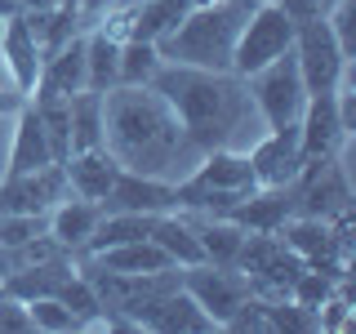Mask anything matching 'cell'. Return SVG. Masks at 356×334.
<instances>
[{
	"instance_id": "24",
	"label": "cell",
	"mask_w": 356,
	"mask_h": 334,
	"mask_svg": "<svg viewBox=\"0 0 356 334\" xmlns=\"http://www.w3.org/2000/svg\"><path fill=\"white\" fill-rule=\"evenodd\" d=\"M67 125H72V152L103 148V94L81 89L67 98Z\"/></svg>"
},
{
	"instance_id": "27",
	"label": "cell",
	"mask_w": 356,
	"mask_h": 334,
	"mask_svg": "<svg viewBox=\"0 0 356 334\" xmlns=\"http://www.w3.org/2000/svg\"><path fill=\"white\" fill-rule=\"evenodd\" d=\"M325 22H330L334 40H339L343 58H356V0H334Z\"/></svg>"
},
{
	"instance_id": "6",
	"label": "cell",
	"mask_w": 356,
	"mask_h": 334,
	"mask_svg": "<svg viewBox=\"0 0 356 334\" xmlns=\"http://www.w3.org/2000/svg\"><path fill=\"white\" fill-rule=\"evenodd\" d=\"M294 63H298V76H303L307 94H334L343 72L352 67V58H343L325 18L294 22Z\"/></svg>"
},
{
	"instance_id": "21",
	"label": "cell",
	"mask_w": 356,
	"mask_h": 334,
	"mask_svg": "<svg viewBox=\"0 0 356 334\" xmlns=\"http://www.w3.org/2000/svg\"><path fill=\"white\" fill-rule=\"evenodd\" d=\"M76 259H89L94 267H107V272H170L174 267V259L152 237L111 245V250H98V254H76Z\"/></svg>"
},
{
	"instance_id": "20",
	"label": "cell",
	"mask_w": 356,
	"mask_h": 334,
	"mask_svg": "<svg viewBox=\"0 0 356 334\" xmlns=\"http://www.w3.org/2000/svg\"><path fill=\"white\" fill-rule=\"evenodd\" d=\"M98 218H103V205H98V200L67 196L49 209V237L58 241L67 254H81V245L89 241V232L98 228Z\"/></svg>"
},
{
	"instance_id": "1",
	"label": "cell",
	"mask_w": 356,
	"mask_h": 334,
	"mask_svg": "<svg viewBox=\"0 0 356 334\" xmlns=\"http://www.w3.org/2000/svg\"><path fill=\"white\" fill-rule=\"evenodd\" d=\"M103 148L120 170L178 183L196 170L205 152L187 138L170 98L152 85H111L103 94Z\"/></svg>"
},
{
	"instance_id": "9",
	"label": "cell",
	"mask_w": 356,
	"mask_h": 334,
	"mask_svg": "<svg viewBox=\"0 0 356 334\" xmlns=\"http://www.w3.org/2000/svg\"><path fill=\"white\" fill-rule=\"evenodd\" d=\"M72 196L63 165H44L31 174H5L0 183V214H49L58 200Z\"/></svg>"
},
{
	"instance_id": "11",
	"label": "cell",
	"mask_w": 356,
	"mask_h": 334,
	"mask_svg": "<svg viewBox=\"0 0 356 334\" xmlns=\"http://www.w3.org/2000/svg\"><path fill=\"white\" fill-rule=\"evenodd\" d=\"M352 134L343 129L339 98L334 94H307L303 116H298V152L303 161H321V156H343Z\"/></svg>"
},
{
	"instance_id": "25",
	"label": "cell",
	"mask_w": 356,
	"mask_h": 334,
	"mask_svg": "<svg viewBox=\"0 0 356 334\" xmlns=\"http://www.w3.org/2000/svg\"><path fill=\"white\" fill-rule=\"evenodd\" d=\"M161 72V49L147 40H120V81L116 85H152Z\"/></svg>"
},
{
	"instance_id": "31",
	"label": "cell",
	"mask_w": 356,
	"mask_h": 334,
	"mask_svg": "<svg viewBox=\"0 0 356 334\" xmlns=\"http://www.w3.org/2000/svg\"><path fill=\"white\" fill-rule=\"evenodd\" d=\"M18 107H22V94H18V89H0V116H14Z\"/></svg>"
},
{
	"instance_id": "10",
	"label": "cell",
	"mask_w": 356,
	"mask_h": 334,
	"mask_svg": "<svg viewBox=\"0 0 356 334\" xmlns=\"http://www.w3.org/2000/svg\"><path fill=\"white\" fill-rule=\"evenodd\" d=\"M250 156V170L259 187H285L294 183L298 170H303V152H298V125L285 129H263L259 138L245 148Z\"/></svg>"
},
{
	"instance_id": "4",
	"label": "cell",
	"mask_w": 356,
	"mask_h": 334,
	"mask_svg": "<svg viewBox=\"0 0 356 334\" xmlns=\"http://www.w3.org/2000/svg\"><path fill=\"white\" fill-rule=\"evenodd\" d=\"M245 85H250V98H254V107H259V116H263V129L298 125L303 103H307V85H303V76H298L294 49H285L281 58H272L254 76H245Z\"/></svg>"
},
{
	"instance_id": "2",
	"label": "cell",
	"mask_w": 356,
	"mask_h": 334,
	"mask_svg": "<svg viewBox=\"0 0 356 334\" xmlns=\"http://www.w3.org/2000/svg\"><path fill=\"white\" fill-rule=\"evenodd\" d=\"M152 89L170 98V107L178 111L187 138L200 152H214V148L245 152V138L254 143L263 134V116L250 98V85L236 72L161 63V72L152 76Z\"/></svg>"
},
{
	"instance_id": "33",
	"label": "cell",
	"mask_w": 356,
	"mask_h": 334,
	"mask_svg": "<svg viewBox=\"0 0 356 334\" xmlns=\"http://www.w3.org/2000/svg\"><path fill=\"white\" fill-rule=\"evenodd\" d=\"M196 5H214V0H196Z\"/></svg>"
},
{
	"instance_id": "7",
	"label": "cell",
	"mask_w": 356,
	"mask_h": 334,
	"mask_svg": "<svg viewBox=\"0 0 356 334\" xmlns=\"http://www.w3.org/2000/svg\"><path fill=\"white\" fill-rule=\"evenodd\" d=\"M352 209V183L343 156H321V161H303L294 178V214L307 218H339Z\"/></svg>"
},
{
	"instance_id": "22",
	"label": "cell",
	"mask_w": 356,
	"mask_h": 334,
	"mask_svg": "<svg viewBox=\"0 0 356 334\" xmlns=\"http://www.w3.org/2000/svg\"><path fill=\"white\" fill-rule=\"evenodd\" d=\"M152 241L174 259V267L205 263V254H200V241H196V232H192V223H187L183 209H165V214L156 218V228H152Z\"/></svg>"
},
{
	"instance_id": "29",
	"label": "cell",
	"mask_w": 356,
	"mask_h": 334,
	"mask_svg": "<svg viewBox=\"0 0 356 334\" xmlns=\"http://www.w3.org/2000/svg\"><path fill=\"white\" fill-rule=\"evenodd\" d=\"M294 22H307V18H325V5L321 0H276Z\"/></svg>"
},
{
	"instance_id": "32",
	"label": "cell",
	"mask_w": 356,
	"mask_h": 334,
	"mask_svg": "<svg viewBox=\"0 0 356 334\" xmlns=\"http://www.w3.org/2000/svg\"><path fill=\"white\" fill-rule=\"evenodd\" d=\"M321 5H325V14H330V5H334V0H321Z\"/></svg>"
},
{
	"instance_id": "14",
	"label": "cell",
	"mask_w": 356,
	"mask_h": 334,
	"mask_svg": "<svg viewBox=\"0 0 356 334\" xmlns=\"http://www.w3.org/2000/svg\"><path fill=\"white\" fill-rule=\"evenodd\" d=\"M0 58H5L9 76H14V89L22 98H31L36 89V76H40V45H36V31H31L27 14H14L5 18V36H0Z\"/></svg>"
},
{
	"instance_id": "8",
	"label": "cell",
	"mask_w": 356,
	"mask_h": 334,
	"mask_svg": "<svg viewBox=\"0 0 356 334\" xmlns=\"http://www.w3.org/2000/svg\"><path fill=\"white\" fill-rule=\"evenodd\" d=\"M178 281H183L187 294H192L196 303L218 321V330L227 326L232 312H236L245 299H250V281H245V272H236V267L192 263V267H178Z\"/></svg>"
},
{
	"instance_id": "5",
	"label": "cell",
	"mask_w": 356,
	"mask_h": 334,
	"mask_svg": "<svg viewBox=\"0 0 356 334\" xmlns=\"http://www.w3.org/2000/svg\"><path fill=\"white\" fill-rule=\"evenodd\" d=\"M285 49H294V18L285 14L272 0H259L250 18H245L236 49H232V72L236 76H254L259 67H267L272 58H281Z\"/></svg>"
},
{
	"instance_id": "28",
	"label": "cell",
	"mask_w": 356,
	"mask_h": 334,
	"mask_svg": "<svg viewBox=\"0 0 356 334\" xmlns=\"http://www.w3.org/2000/svg\"><path fill=\"white\" fill-rule=\"evenodd\" d=\"M31 330H36V326H31L27 303L0 289V334H31Z\"/></svg>"
},
{
	"instance_id": "3",
	"label": "cell",
	"mask_w": 356,
	"mask_h": 334,
	"mask_svg": "<svg viewBox=\"0 0 356 334\" xmlns=\"http://www.w3.org/2000/svg\"><path fill=\"white\" fill-rule=\"evenodd\" d=\"M259 9V0H214V5H192L178 27L165 36L161 63H183V67H209V72H232V49L245 27V18Z\"/></svg>"
},
{
	"instance_id": "30",
	"label": "cell",
	"mask_w": 356,
	"mask_h": 334,
	"mask_svg": "<svg viewBox=\"0 0 356 334\" xmlns=\"http://www.w3.org/2000/svg\"><path fill=\"white\" fill-rule=\"evenodd\" d=\"M116 5H129V0H81V18L94 22L98 14H107V9H116Z\"/></svg>"
},
{
	"instance_id": "34",
	"label": "cell",
	"mask_w": 356,
	"mask_h": 334,
	"mask_svg": "<svg viewBox=\"0 0 356 334\" xmlns=\"http://www.w3.org/2000/svg\"><path fill=\"white\" fill-rule=\"evenodd\" d=\"M272 5H276V0H272Z\"/></svg>"
},
{
	"instance_id": "13",
	"label": "cell",
	"mask_w": 356,
	"mask_h": 334,
	"mask_svg": "<svg viewBox=\"0 0 356 334\" xmlns=\"http://www.w3.org/2000/svg\"><path fill=\"white\" fill-rule=\"evenodd\" d=\"M103 214H116V209H134V214H165L174 209V183L165 178H147V174H134V170H120L111 192L98 200Z\"/></svg>"
},
{
	"instance_id": "17",
	"label": "cell",
	"mask_w": 356,
	"mask_h": 334,
	"mask_svg": "<svg viewBox=\"0 0 356 334\" xmlns=\"http://www.w3.org/2000/svg\"><path fill=\"white\" fill-rule=\"evenodd\" d=\"M18 116V129H14V148H9V165L5 174H31V170H44V165H58L54 161V148H49V134H44V120L31 98H22V107L14 111Z\"/></svg>"
},
{
	"instance_id": "12",
	"label": "cell",
	"mask_w": 356,
	"mask_h": 334,
	"mask_svg": "<svg viewBox=\"0 0 356 334\" xmlns=\"http://www.w3.org/2000/svg\"><path fill=\"white\" fill-rule=\"evenodd\" d=\"M143 330H156V334H209V330H218V321L187 294L183 281H178L174 289H165V294L147 308Z\"/></svg>"
},
{
	"instance_id": "26",
	"label": "cell",
	"mask_w": 356,
	"mask_h": 334,
	"mask_svg": "<svg viewBox=\"0 0 356 334\" xmlns=\"http://www.w3.org/2000/svg\"><path fill=\"white\" fill-rule=\"evenodd\" d=\"M27 312H31V326L44 330V334H76V330H89L72 308L58 303V299H31Z\"/></svg>"
},
{
	"instance_id": "19",
	"label": "cell",
	"mask_w": 356,
	"mask_h": 334,
	"mask_svg": "<svg viewBox=\"0 0 356 334\" xmlns=\"http://www.w3.org/2000/svg\"><path fill=\"white\" fill-rule=\"evenodd\" d=\"M196 0H129V22H125V40H147L161 45L170 31L192 14Z\"/></svg>"
},
{
	"instance_id": "18",
	"label": "cell",
	"mask_w": 356,
	"mask_h": 334,
	"mask_svg": "<svg viewBox=\"0 0 356 334\" xmlns=\"http://www.w3.org/2000/svg\"><path fill=\"white\" fill-rule=\"evenodd\" d=\"M67 170V187H72V196H85V200H103L111 192V183H116L120 165L116 156L107 148H89V152H72L63 161Z\"/></svg>"
},
{
	"instance_id": "16",
	"label": "cell",
	"mask_w": 356,
	"mask_h": 334,
	"mask_svg": "<svg viewBox=\"0 0 356 334\" xmlns=\"http://www.w3.org/2000/svg\"><path fill=\"white\" fill-rule=\"evenodd\" d=\"M227 218L245 232H281L285 218H294V183L285 187H254L245 200L227 209Z\"/></svg>"
},
{
	"instance_id": "15",
	"label": "cell",
	"mask_w": 356,
	"mask_h": 334,
	"mask_svg": "<svg viewBox=\"0 0 356 334\" xmlns=\"http://www.w3.org/2000/svg\"><path fill=\"white\" fill-rule=\"evenodd\" d=\"M81 89H85V36L76 31L58 54H49V58L40 63L31 98H36V103H44V98H72V94H81Z\"/></svg>"
},
{
	"instance_id": "23",
	"label": "cell",
	"mask_w": 356,
	"mask_h": 334,
	"mask_svg": "<svg viewBox=\"0 0 356 334\" xmlns=\"http://www.w3.org/2000/svg\"><path fill=\"white\" fill-rule=\"evenodd\" d=\"M116 81H120V40L94 27L85 36V89L107 94Z\"/></svg>"
}]
</instances>
